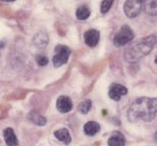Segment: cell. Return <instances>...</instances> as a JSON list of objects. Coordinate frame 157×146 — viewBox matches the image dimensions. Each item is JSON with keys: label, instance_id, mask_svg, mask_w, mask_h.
<instances>
[{"label": "cell", "instance_id": "cell-1", "mask_svg": "<svg viewBox=\"0 0 157 146\" xmlns=\"http://www.w3.org/2000/svg\"><path fill=\"white\" fill-rule=\"evenodd\" d=\"M157 114L153 98L140 97L135 99L127 112L128 119L132 122H152Z\"/></svg>", "mask_w": 157, "mask_h": 146}, {"label": "cell", "instance_id": "cell-2", "mask_svg": "<svg viewBox=\"0 0 157 146\" xmlns=\"http://www.w3.org/2000/svg\"><path fill=\"white\" fill-rule=\"evenodd\" d=\"M157 44V35H151L132 43L124 52V59L128 63H136L153 51Z\"/></svg>", "mask_w": 157, "mask_h": 146}, {"label": "cell", "instance_id": "cell-3", "mask_svg": "<svg viewBox=\"0 0 157 146\" xmlns=\"http://www.w3.org/2000/svg\"><path fill=\"white\" fill-rule=\"evenodd\" d=\"M134 38V33L129 25H124L115 35L113 44L117 47H122L131 41Z\"/></svg>", "mask_w": 157, "mask_h": 146}, {"label": "cell", "instance_id": "cell-4", "mask_svg": "<svg viewBox=\"0 0 157 146\" xmlns=\"http://www.w3.org/2000/svg\"><path fill=\"white\" fill-rule=\"evenodd\" d=\"M55 55L52 58V62L55 67H59L67 62L71 51L67 46L58 44L55 47Z\"/></svg>", "mask_w": 157, "mask_h": 146}, {"label": "cell", "instance_id": "cell-5", "mask_svg": "<svg viewBox=\"0 0 157 146\" xmlns=\"http://www.w3.org/2000/svg\"><path fill=\"white\" fill-rule=\"evenodd\" d=\"M143 9V0H127L124 3V11L130 18H134L140 14Z\"/></svg>", "mask_w": 157, "mask_h": 146}, {"label": "cell", "instance_id": "cell-6", "mask_svg": "<svg viewBox=\"0 0 157 146\" xmlns=\"http://www.w3.org/2000/svg\"><path fill=\"white\" fill-rule=\"evenodd\" d=\"M128 92L127 87L119 84H112L109 88V97L114 101H119Z\"/></svg>", "mask_w": 157, "mask_h": 146}, {"label": "cell", "instance_id": "cell-7", "mask_svg": "<svg viewBox=\"0 0 157 146\" xmlns=\"http://www.w3.org/2000/svg\"><path fill=\"white\" fill-rule=\"evenodd\" d=\"M84 42L87 46L94 47L98 45L100 40V32L96 29H90L87 31L84 35Z\"/></svg>", "mask_w": 157, "mask_h": 146}, {"label": "cell", "instance_id": "cell-8", "mask_svg": "<svg viewBox=\"0 0 157 146\" xmlns=\"http://www.w3.org/2000/svg\"><path fill=\"white\" fill-rule=\"evenodd\" d=\"M56 107L61 113H69L73 108L72 101L68 96H61L58 98L56 102Z\"/></svg>", "mask_w": 157, "mask_h": 146}, {"label": "cell", "instance_id": "cell-9", "mask_svg": "<svg viewBox=\"0 0 157 146\" xmlns=\"http://www.w3.org/2000/svg\"><path fill=\"white\" fill-rule=\"evenodd\" d=\"M49 41L48 35L44 32H39L34 36L32 42L34 45L39 49H43L46 47Z\"/></svg>", "mask_w": 157, "mask_h": 146}, {"label": "cell", "instance_id": "cell-10", "mask_svg": "<svg viewBox=\"0 0 157 146\" xmlns=\"http://www.w3.org/2000/svg\"><path fill=\"white\" fill-rule=\"evenodd\" d=\"M3 137L6 142V144L8 146H18V141L16 136L15 134V132L12 128H6L3 131Z\"/></svg>", "mask_w": 157, "mask_h": 146}, {"label": "cell", "instance_id": "cell-11", "mask_svg": "<svg viewBox=\"0 0 157 146\" xmlns=\"http://www.w3.org/2000/svg\"><path fill=\"white\" fill-rule=\"evenodd\" d=\"M143 9L151 16H157V0H143Z\"/></svg>", "mask_w": 157, "mask_h": 146}, {"label": "cell", "instance_id": "cell-12", "mask_svg": "<svg viewBox=\"0 0 157 146\" xmlns=\"http://www.w3.org/2000/svg\"><path fill=\"white\" fill-rule=\"evenodd\" d=\"M54 136L60 142H63L64 145H69L71 142V137L70 133L66 128L59 129L54 133Z\"/></svg>", "mask_w": 157, "mask_h": 146}, {"label": "cell", "instance_id": "cell-13", "mask_svg": "<svg viewBox=\"0 0 157 146\" xmlns=\"http://www.w3.org/2000/svg\"><path fill=\"white\" fill-rule=\"evenodd\" d=\"M126 140L124 135L120 132H115L107 141L109 146H125Z\"/></svg>", "mask_w": 157, "mask_h": 146}, {"label": "cell", "instance_id": "cell-14", "mask_svg": "<svg viewBox=\"0 0 157 146\" xmlns=\"http://www.w3.org/2000/svg\"><path fill=\"white\" fill-rule=\"evenodd\" d=\"M28 119L33 124L39 125V126H43V125H46V123H47V119L42 115H41L36 111L30 112L28 115Z\"/></svg>", "mask_w": 157, "mask_h": 146}, {"label": "cell", "instance_id": "cell-15", "mask_svg": "<svg viewBox=\"0 0 157 146\" xmlns=\"http://www.w3.org/2000/svg\"><path fill=\"white\" fill-rule=\"evenodd\" d=\"M100 129H101V126H100L99 123H98L97 122H94V121L87 122L84 126V133L87 136H95L97 133H99Z\"/></svg>", "mask_w": 157, "mask_h": 146}, {"label": "cell", "instance_id": "cell-16", "mask_svg": "<svg viewBox=\"0 0 157 146\" xmlns=\"http://www.w3.org/2000/svg\"><path fill=\"white\" fill-rule=\"evenodd\" d=\"M90 10L87 6H81L77 9L76 17L79 20H86L90 17Z\"/></svg>", "mask_w": 157, "mask_h": 146}, {"label": "cell", "instance_id": "cell-17", "mask_svg": "<svg viewBox=\"0 0 157 146\" xmlns=\"http://www.w3.org/2000/svg\"><path fill=\"white\" fill-rule=\"evenodd\" d=\"M92 107V102L90 99H85L81 103L79 106V111L82 114H87L89 113Z\"/></svg>", "mask_w": 157, "mask_h": 146}, {"label": "cell", "instance_id": "cell-18", "mask_svg": "<svg viewBox=\"0 0 157 146\" xmlns=\"http://www.w3.org/2000/svg\"><path fill=\"white\" fill-rule=\"evenodd\" d=\"M114 0H104L101 3V13L105 14L108 12L111 8Z\"/></svg>", "mask_w": 157, "mask_h": 146}, {"label": "cell", "instance_id": "cell-19", "mask_svg": "<svg viewBox=\"0 0 157 146\" xmlns=\"http://www.w3.org/2000/svg\"><path fill=\"white\" fill-rule=\"evenodd\" d=\"M36 61L38 64L41 67H44L48 64V59L47 57L44 56V55H38L36 57Z\"/></svg>", "mask_w": 157, "mask_h": 146}, {"label": "cell", "instance_id": "cell-20", "mask_svg": "<svg viewBox=\"0 0 157 146\" xmlns=\"http://www.w3.org/2000/svg\"><path fill=\"white\" fill-rule=\"evenodd\" d=\"M14 1H15V0H1V2H12Z\"/></svg>", "mask_w": 157, "mask_h": 146}, {"label": "cell", "instance_id": "cell-21", "mask_svg": "<svg viewBox=\"0 0 157 146\" xmlns=\"http://www.w3.org/2000/svg\"><path fill=\"white\" fill-rule=\"evenodd\" d=\"M153 100H154V103H155V106H156V109L157 112V98H153Z\"/></svg>", "mask_w": 157, "mask_h": 146}, {"label": "cell", "instance_id": "cell-22", "mask_svg": "<svg viewBox=\"0 0 157 146\" xmlns=\"http://www.w3.org/2000/svg\"><path fill=\"white\" fill-rule=\"evenodd\" d=\"M154 139H155V140H156V142H157V132L155 133V135H154Z\"/></svg>", "mask_w": 157, "mask_h": 146}, {"label": "cell", "instance_id": "cell-23", "mask_svg": "<svg viewBox=\"0 0 157 146\" xmlns=\"http://www.w3.org/2000/svg\"><path fill=\"white\" fill-rule=\"evenodd\" d=\"M155 62H156V64H157V58H156V59H155Z\"/></svg>", "mask_w": 157, "mask_h": 146}]
</instances>
